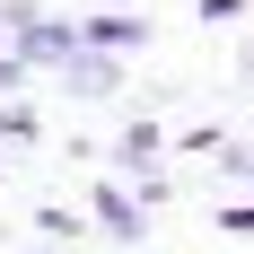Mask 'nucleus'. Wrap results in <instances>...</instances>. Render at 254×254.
<instances>
[{
	"label": "nucleus",
	"instance_id": "f257e3e1",
	"mask_svg": "<svg viewBox=\"0 0 254 254\" xmlns=\"http://www.w3.org/2000/svg\"><path fill=\"white\" fill-rule=\"evenodd\" d=\"M9 53H18L26 70H62L79 53V26H62V18H26V26H9Z\"/></svg>",
	"mask_w": 254,
	"mask_h": 254
},
{
	"label": "nucleus",
	"instance_id": "f03ea898",
	"mask_svg": "<svg viewBox=\"0 0 254 254\" xmlns=\"http://www.w3.org/2000/svg\"><path fill=\"white\" fill-rule=\"evenodd\" d=\"M79 44H97V53H131V44H149V26L114 9V18H88V26H79Z\"/></svg>",
	"mask_w": 254,
	"mask_h": 254
},
{
	"label": "nucleus",
	"instance_id": "7ed1b4c3",
	"mask_svg": "<svg viewBox=\"0 0 254 254\" xmlns=\"http://www.w3.org/2000/svg\"><path fill=\"white\" fill-rule=\"evenodd\" d=\"M97 219H105L114 237H140V210H131V193H114V184L97 193Z\"/></svg>",
	"mask_w": 254,
	"mask_h": 254
},
{
	"label": "nucleus",
	"instance_id": "20e7f679",
	"mask_svg": "<svg viewBox=\"0 0 254 254\" xmlns=\"http://www.w3.org/2000/svg\"><path fill=\"white\" fill-rule=\"evenodd\" d=\"M0 140H35V114H26V105H9V97H0Z\"/></svg>",
	"mask_w": 254,
	"mask_h": 254
},
{
	"label": "nucleus",
	"instance_id": "39448f33",
	"mask_svg": "<svg viewBox=\"0 0 254 254\" xmlns=\"http://www.w3.org/2000/svg\"><path fill=\"white\" fill-rule=\"evenodd\" d=\"M18 79H26V62H18V53H0V97H18Z\"/></svg>",
	"mask_w": 254,
	"mask_h": 254
}]
</instances>
